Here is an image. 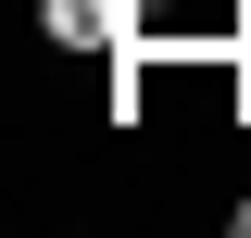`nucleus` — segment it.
<instances>
[{"instance_id": "obj_2", "label": "nucleus", "mask_w": 251, "mask_h": 238, "mask_svg": "<svg viewBox=\"0 0 251 238\" xmlns=\"http://www.w3.org/2000/svg\"><path fill=\"white\" fill-rule=\"evenodd\" d=\"M226 226H239V238H251V201H226Z\"/></svg>"}, {"instance_id": "obj_1", "label": "nucleus", "mask_w": 251, "mask_h": 238, "mask_svg": "<svg viewBox=\"0 0 251 238\" xmlns=\"http://www.w3.org/2000/svg\"><path fill=\"white\" fill-rule=\"evenodd\" d=\"M50 50H126V0H38Z\"/></svg>"}]
</instances>
